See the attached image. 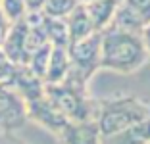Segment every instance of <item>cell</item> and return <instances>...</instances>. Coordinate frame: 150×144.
I'll return each instance as SVG.
<instances>
[{
    "label": "cell",
    "instance_id": "obj_1",
    "mask_svg": "<svg viewBox=\"0 0 150 144\" xmlns=\"http://www.w3.org/2000/svg\"><path fill=\"white\" fill-rule=\"evenodd\" d=\"M150 61L146 52L142 31L129 29L112 21L102 31L100 44V69L115 73H135Z\"/></svg>",
    "mask_w": 150,
    "mask_h": 144
},
{
    "label": "cell",
    "instance_id": "obj_2",
    "mask_svg": "<svg viewBox=\"0 0 150 144\" xmlns=\"http://www.w3.org/2000/svg\"><path fill=\"white\" fill-rule=\"evenodd\" d=\"M150 117V104L135 94H121L98 100L96 125L102 138L121 133Z\"/></svg>",
    "mask_w": 150,
    "mask_h": 144
},
{
    "label": "cell",
    "instance_id": "obj_3",
    "mask_svg": "<svg viewBox=\"0 0 150 144\" xmlns=\"http://www.w3.org/2000/svg\"><path fill=\"white\" fill-rule=\"evenodd\" d=\"M44 94L67 121H96L98 100L91 96L88 85L66 77L58 85H44Z\"/></svg>",
    "mask_w": 150,
    "mask_h": 144
},
{
    "label": "cell",
    "instance_id": "obj_4",
    "mask_svg": "<svg viewBox=\"0 0 150 144\" xmlns=\"http://www.w3.org/2000/svg\"><path fill=\"white\" fill-rule=\"evenodd\" d=\"M100 44H102V31L83 40L71 42L67 46V54H69L71 61L67 77L88 85L93 75L100 69Z\"/></svg>",
    "mask_w": 150,
    "mask_h": 144
},
{
    "label": "cell",
    "instance_id": "obj_5",
    "mask_svg": "<svg viewBox=\"0 0 150 144\" xmlns=\"http://www.w3.org/2000/svg\"><path fill=\"white\" fill-rule=\"evenodd\" d=\"M27 123V108L13 88L0 85V133H16Z\"/></svg>",
    "mask_w": 150,
    "mask_h": 144
},
{
    "label": "cell",
    "instance_id": "obj_6",
    "mask_svg": "<svg viewBox=\"0 0 150 144\" xmlns=\"http://www.w3.org/2000/svg\"><path fill=\"white\" fill-rule=\"evenodd\" d=\"M25 108H27V121H33V123H37V125H40L42 129L52 133L54 136L69 123L60 112H58L56 106L46 98V94H42L40 98L25 104Z\"/></svg>",
    "mask_w": 150,
    "mask_h": 144
},
{
    "label": "cell",
    "instance_id": "obj_7",
    "mask_svg": "<svg viewBox=\"0 0 150 144\" xmlns=\"http://www.w3.org/2000/svg\"><path fill=\"white\" fill-rule=\"evenodd\" d=\"M112 21L129 29L142 31L146 25H150V0H119Z\"/></svg>",
    "mask_w": 150,
    "mask_h": 144
},
{
    "label": "cell",
    "instance_id": "obj_8",
    "mask_svg": "<svg viewBox=\"0 0 150 144\" xmlns=\"http://www.w3.org/2000/svg\"><path fill=\"white\" fill-rule=\"evenodd\" d=\"M6 87L13 88L21 96V100L25 104L37 100V98H40L44 94V83L37 75H33L27 66H16V71H13L12 79H10V83Z\"/></svg>",
    "mask_w": 150,
    "mask_h": 144
},
{
    "label": "cell",
    "instance_id": "obj_9",
    "mask_svg": "<svg viewBox=\"0 0 150 144\" xmlns=\"http://www.w3.org/2000/svg\"><path fill=\"white\" fill-rule=\"evenodd\" d=\"M58 144H100L102 135L96 121L73 123L69 121L62 131L56 135Z\"/></svg>",
    "mask_w": 150,
    "mask_h": 144
},
{
    "label": "cell",
    "instance_id": "obj_10",
    "mask_svg": "<svg viewBox=\"0 0 150 144\" xmlns=\"http://www.w3.org/2000/svg\"><path fill=\"white\" fill-rule=\"evenodd\" d=\"M25 39H27V19L23 18L19 21L12 23V29H10L4 44L0 46V50L4 52V56L13 66H25V61H27Z\"/></svg>",
    "mask_w": 150,
    "mask_h": 144
},
{
    "label": "cell",
    "instance_id": "obj_11",
    "mask_svg": "<svg viewBox=\"0 0 150 144\" xmlns=\"http://www.w3.org/2000/svg\"><path fill=\"white\" fill-rule=\"evenodd\" d=\"M64 19H66L67 33H69V44L77 42V40H83L87 37L94 35V33H100V31H96L94 23L91 21V18H88V13H87L83 4H77Z\"/></svg>",
    "mask_w": 150,
    "mask_h": 144
},
{
    "label": "cell",
    "instance_id": "obj_12",
    "mask_svg": "<svg viewBox=\"0 0 150 144\" xmlns=\"http://www.w3.org/2000/svg\"><path fill=\"white\" fill-rule=\"evenodd\" d=\"M69 67H71V61H69L67 48L52 46L50 60H48V67H46V73H44V85H58V83H62L64 79L67 77V73H69Z\"/></svg>",
    "mask_w": 150,
    "mask_h": 144
},
{
    "label": "cell",
    "instance_id": "obj_13",
    "mask_svg": "<svg viewBox=\"0 0 150 144\" xmlns=\"http://www.w3.org/2000/svg\"><path fill=\"white\" fill-rule=\"evenodd\" d=\"M83 6L87 10L91 21L94 23L96 31H104L114 19L119 0H93V2H85Z\"/></svg>",
    "mask_w": 150,
    "mask_h": 144
},
{
    "label": "cell",
    "instance_id": "obj_14",
    "mask_svg": "<svg viewBox=\"0 0 150 144\" xmlns=\"http://www.w3.org/2000/svg\"><path fill=\"white\" fill-rule=\"evenodd\" d=\"M150 142V117L121 133L102 138L100 144H148Z\"/></svg>",
    "mask_w": 150,
    "mask_h": 144
},
{
    "label": "cell",
    "instance_id": "obj_15",
    "mask_svg": "<svg viewBox=\"0 0 150 144\" xmlns=\"http://www.w3.org/2000/svg\"><path fill=\"white\" fill-rule=\"evenodd\" d=\"M40 25H42V31L46 35V40L52 46H64V48L69 46V33H67V25L64 18H52V16L42 13Z\"/></svg>",
    "mask_w": 150,
    "mask_h": 144
},
{
    "label": "cell",
    "instance_id": "obj_16",
    "mask_svg": "<svg viewBox=\"0 0 150 144\" xmlns=\"http://www.w3.org/2000/svg\"><path fill=\"white\" fill-rule=\"evenodd\" d=\"M50 52H52V44H46V46L35 50L31 56L27 58V64H25V66L29 67V71H31L33 75H37L42 83H44V73H46V67H48Z\"/></svg>",
    "mask_w": 150,
    "mask_h": 144
},
{
    "label": "cell",
    "instance_id": "obj_17",
    "mask_svg": "<svg viewBox=\"0 0 150 144\" xmlns=\"http://www.w3.org/2000/svg\"><path fill=\"white\" fill-rule=\"evenodd\" d=\"M77 4H79L77 0H44L42 13L52 16V18H66Z\"/></svg>",
    "mask_w": 150,
    "mask_h": 144
},
{
    "label": "cell",
    "instance_id": "obj_18",
    "mask_svg": "<svg viewBox=\"0 0 150 144\" xmlns=\"http://www.w3.org/2000/svg\"><path fill=\"white\" fill-rule=\"evenodd\" d=\"M0 10L12 23L19 21V19H23L27 16L23 0H0Z\"/></svg>",
    "mask_w": 150,
    "mask_h": 144
},
{
    "label": "cell",
    "instance_id": "obj_19",
    "mask_svg": "<svg viewBox=\"0 0 150 144\" xmlns=\"http://www.w3.org/2000/svg\"><path fill=\"white\" fill-rule=\"evenodd\" d=\"M13 71H16V66L4 56V52L0 50V85H8L10 79H12Z\"/></svg>",
    "mask_w": 150,
    "mask_h": 144
},
{
    "label": "cell",
    "instance_id": "obj_20",
    "mask_svg": "<svg viewBox=\"0 0 150 144\" xmlns=\"http://www.w3.org/2000/svg\"><path fill=\"white\" fill-rule=\"evenodd\" d=\"M10 29H12V21H10L4 13H2V10H0V46L4 44L6 37H8V33H10Z\"/></svg>",
    "mask_w": 150,
    "mask_h": 144
},
{
    "label": "cell",
    "instance_id": "obj_21",
    "mask_svg": "<svg viewBox=\"0 0 150 144\" xmlns=\"http://www.w3.org/2000/svg\"><path fill=\"white\" fill-rule=\"evenodd\" d=\"M23 2H25L27 16H29V13H42V10H44V0H23Z\"/></svg>",
    "mask_w": 150,
    "mask_h": 144
},
{
    "label": "cell",
    "instance_id": "obj_22",
    "mask_svg": "<svg viewBox=\"0 0 150 144\" xmlns=\"http://www.w3.org/2000/svg\"><path fill=\"white\" fill-rule=\"evenodd\" d=\"M0 144H25V142L18 138L13 133H0Z\"/></svg>",
    "mask_w": 150,
    "mask_h": 144
},
{
    "label": "cell",
    "instance_id": "obj_23",
    "mask_svg": "<svg viewBox=\"0 0 150 144\" xmlns=\"http://www.w3.org/2000/svg\"><path fill=\"white\" fill-rule=\"evenodd\" d=\"M142 40H144V46H146V52L150 56V25H146L142 29Z\"/></svg>",
    "mask_w": 150,
    "mask_h": 144
},
{
    "label": "cell",
    "instance_id": "obj_24",
    "mask_svg": "<svg viewBox=\"0 0 150 144\" xmlns=\"http://www.w3.org/2000/svg\"><path fill=\"white\" fill-rule=\"evenodd\" d=\"M79 4H85V2H93V0H77Z\"/></svg>",
    "mask_w": 150,
    "mask_h": 144
},
{
    "label": "cell",
    "instance_id": "obj_25",
    "mask_svg": "<svg viewBox=\"0 0 150 144\" xmlns=\"http://www.w3.org/2000/svg\"><path fill=\"white\" fill-rule=\"evenodd\" d=\"M148 144H150V142H148Z\"/></svg>",
    "mask_w": 150,
    "mask_h": 144
}]
</instances>
